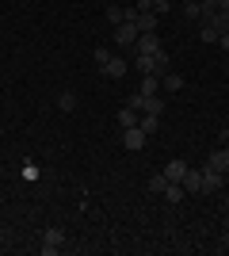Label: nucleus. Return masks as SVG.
Wrapping results in <instances>:
<instances>
[{
	"label": "nucleus",
	"instance_id": "19",
	"mask_svg": "<svg viewBox=\"0 0 229 256\" xmlns=\"http://www.w3.org/2000/svg\"><path fill=\"white\" fill-rule=\"evenodd\" d=\"M57 107H61V111H73L76 107V92H61V96H57Z\"/></svg>",
	"mask_w": 229,
	"mask_h": 256
},
{
	"label": "nucleus",
	"instance_id": "28",
	"mask_svg": "<svg viewBox=\"0 0 229 256\" xmlns=\"http://www.w3.org/2000/svg\"><path fill=\"white\" fill-rule=\"evenodd\" d=\"M226 210H229V195H226Z\"/></svg>",
	"mask_w": 229,
	"mask_h": 256
},
{
	"label": "nucleus",
	"instance_id": "24",
	"mask_svg": "<svg viewBox=\"0 0 229 256\" xmlns=\"http://www.w3.org/2000/svg\"><path fill=\"white\" fill-rule=\"evenodd\" d=\"M218 46H222V50L229 54V34H218Z\"/></svg>",
	"mask_w": 229,
	"mask_h": 256
},
{
	"label": "nucleus",
	"instance_id": "16",
	"mask_svg": "<svg viewBox=\"0 0 229 256\" xmlns=\"http://www.w3.org/2000/svg\"><path fill=\"white\" fill-rule=\"evenodd\" d=\"M138 126H142L145 134H157V126H161V115H142V118H138Z\"/></svg>",
	"mask_w": 229,
	"mask_h": 256
},
{
	"label": "nucleus",
	"instance_id": "6",
	"mask_svg": "<svg viewBox=\"0 0 229 256\" xmlns=\"http://www.w3.org/2000/svg\"><path fill=\"white\" fill-rule=\"evenodd\" d=\"M164 180H168V184H180V180H184V176H187V160H180V157H176V160H168V164H164Z\"/></svg>",
	"mask_w": 229,
	"mask_h": 256
},
{
	"label": "nucleus",
	"instance_id": "7",
	"mask_svg": "<svg viewBox=\"0 0 229 256\" xmlns=\"http://www.w3.org/2000/svg\"><path fill=\"white\" fill-rule=\"evenodd\" d=\"M134 23H138V31H157V27H161V16H157V12H138V16H134Z\"/></svg>",
	"mask_w": 229,
	"mask_h": 256
},
{
	"label": "nucleus",
	"instance_id": "17",
	"mask_svg": "<svg viewBox=\"0 0 229 256\" xmlns=\"http://www.w3.org/2000/svg\"><path fill=\"white\" fill-rule=\"evenodd\" d=\"M145 188H149L153 195H161L164 188H168V180H164V172H157V176H149V184H145Z\"/></svg>",
	"mask_w": 229,
	"mask_h": 256
},
{
	"label": "nucleus",
	"instance_id": "3",
	"mask_svg": "<svg viewBox=\"0 0 229 256\" xmlns=\"http://www.w3.org/2000/svg\"><path fill=\"white\" fill-rule=\"evenodd\" d=\"M61 245H65V230H61V226H50V230L42 234V252H46V256H54Z\"/></svg>",
	"mask_w": 229,
	"mask_h": 256
},
{
	"label": "nucleus",
	"instance_id": "27",
	"mask_svg": "<svg viewBox=\"0 0 229 256\" xmlns=\"http://www.w3.org/2000/svg\"><path fill=\"white\" fill-rule=\"evenodd\" d=\"M0 248H4V234H0Z\"/></svg>",
	"mask_w": 229,
	"mask_h": 256
},
{
	"label": "nucleus",
	"instance_id": "30",
	"mask_svg": "<svg viewBox=\"0 0 229 256\" xmlns=\"http://www.w3.org/2000/svg\"><path fill=\"white\" fill-rule=\"evenodd\" d=\"M222 150H226V153H229V146H222Z\"/></svg>",
	"mask_w": 229,
	"mask_h": 256
},
{
	"label": "nucleus",
	"instance_id": "29",
	"mask_svg": "<svg viewBox=\"0 0 229 256\" xmlns=\"http://www.w3.org/2000/svg\"><path fill=\"white\" fill-rule=\"evenodd\" d=\"M226 188H229V172H226Z\"/></svg>",
	"mask_w": 229,
	"mask_h": 256
},
{
	"label": "nucleus",
	"instance_id": "10",
	"mask_svg": "<svg viewBox=\"0 0 229 256\" xmlns=\"http://www.w3.org/2000/svg\"><path fill=\"white\" fill-rule=\"evenodd\" d=\"M207 164H210V168H218V172H229V153L226 150H214L207 157Z\"/></svg>",
	"mask_w": 229,
	"mask_h": 256
},
{
	"label": "nucleus",
	"instance_id": "21",
	"mask_svg": "<svg viewBox=\"0 0 229 256\" xmlns=\"http://www.w3.org/2000/svg\"><path fill=\"white\" fill-rule=\"evenodd\" d=\"M199 38H203V42H218V31H214V27L203 20V31H199Z\"/></svg>",
	"mask_w": 229,
	"mask_h": 256
},
{
	"label": "nucleus",
	"instance_id": "11",
	"mask_svg": "<svg viewBox=\"0 0 229 256\" xmlns=\"http://www.w3.org/2000/svg\"><path fill=\"white\" fill-rule=\"evenodd\" d=\"M138 92H145V96H161V76L145 73V76H142V88H138Z\"/></svg>",
	"mask_w": 229,
	"mask_h": 256
},
{
	"label": "nucleus",
	"instance_id": "4",
	"mask_svg": "<svg viewBox=\"0 0 229 256\" xmlns=\"http://www.w3.org/2000/svg\"><path fill=\"white\" fill-rule=\"evenodd\" d=\"M145 138H149V134H145L142 126H126L122 130V146H126V150H145Z\"/></svg>",
	"mask_w": 229,
	"mask_h": 256
},
{
	"label": "nucleus",
	"instance_id": "2",
	"mask_svg": "<svg viewBox=\"0 0 229 256\" xmlns=\"http://www.w3.org/2000/svg\"><path fill=\"white\" fill-rule=\"evenodd\" d=\"M138 34H142V31H138V23L122 20L119 27H115V46H134V42H138Z\"/></svg>",
	"mask_w": 229,
	"mask_h": 256
},
{
	"label": "nucleus",
	"instance_id": "32",
	"mask_svg": "<svg viewBox=\"0 0 229 256\" xmlns=\"http://www.w3.org/2000/svg\"><path fill=\"white\" fill-rule=\"evenodd\" d=\"M226 134H229V126H226Z\"/></svg>",
	"mask_w": 229,
	"mask_h": 256
},
{
	"label": "nucleus",
	"instance_id": "31",
	"mask_svg": "<svg viewBox=\"0 0 229 256\" xmlns=\"http://www.w3.org/2000/svg\"><path fill=\"white\" fill-rule=\"evenodd\" d=\"M180 4H187V0H180Z\"/></svg>",
	"mask_w": 229,
	"mask_h": 256
},
{
	"label": "nucleus",
	"instance_id": "14",
	"mask_svg": "<svg viewBox=\"0 0 229 256\" xmlns=\"http://www.w3.org/2000/svg\"><path fill=\"white\" fill-rule=\"evenodd\" d=\"M138 118H142V111H134V107H122L119 111V126L126 130V126H138Z\"/></svg>",
	"mask_w": 229,
	"mask_h": 256
},
{
	"label": "nucleus",
	"instance_id": "33",
	"mask_svg": "<svg viewBox=\"0 0 229 256\" xmlns=\"http://www.w3.org/2000/svg\"><path fill=\"white\" fill-rule=\"evenodd\" d=\"M226 76H229V69H226Z\"/></svg>",
	"mask_w": 229,
	"mask_h": 256
},
{
	"label": "nucleus",
	"instance_id": "15",
	"mask_svg": "<svg viewBox=\"0 0 229 256\" xmlns=\"http://www.w3.org/2000/svg\"><path fill=\"white\" fill-rule=\"evenodd\" d=\"M161 195H164V199H168V203H180V199H184L187 192H184V184H168V188H164Z\"/></svg>",
	"mask_w": 229,
	"mask_h": 256
},
{
	"label": "nucleus",
	"instance_id": "12",
	"mask_svg": "<svg viewBox=\"0 0 229 256\" xmlns=\"http://www.w3.org/2000/svg\"><path fill=\"white\" fill-rule=\"evenodd\" d=\"M161 88H164V92H180V88H184V76H180V73H172V69H168V73L161 76Z\"/></svg>",
	"mask_w": 229,
	"mask_h": 256
},
{
	"label": "nucleus",
	"instance_id": "13",
	"mask_svg": "<svg viewBox=\"0 0 229 256\" xmlns=\"http://www.w3.org/2000/svg\"><path fill=\"white\" fill-rule=\"evenodd\" d=\"M207 23H210V27H214L218 34H229V12H214Z\"/></svg>",
	"mask_w": 229,
	"mask_h": 256
},
{
	"label": "nucleus",
	"instance_id": "25",
	"mask_svg": "<svg viewBox=\"0 0 229 256\" xmlns=\"http://www.w3.org/2000/svg\"><path fill=\"white\" fill-rule=\"evenodd\" d=\"M218 12H229V0H218Z\"/></svg>",
	"mask_w": 229,
	"mask_h": 256
},
{
	"label": "nucleus",
	"instance_id": "8",
	"mask_svg": "<svg viewBox=\"0 0 229 256\" xmlns=\"http://www.w3.org/2000/svg\"><path fill=\"white\" fill-rule=\"evenodd\" d=\"M180 184H184V192H203V168H187V176H184V180H180Z\"/></svg>",
	"mask_w": 229,
	"mask_h": 256
},
{
	"label": "nucleus",
	"instance_id": "20",
	"mask_svg": "<svg viewBox=\"0 0 229 256\" xmlns=\"http://www.w3.org/2000/svg\"><path fill=\"white\" fill-rule=\"evenodd\" d=\"M184 16H187V20H203V8H199V0H187V4H184Z\"/></svg>",
	"mask_w": 229,
	"mask_h": 256
},
{
	"label": "nucleus",
	"instance_id": "22",
	"mask_svg": "<svg viewBox=\"0 0 229 256\" xmlns=\"http://www.w3.org/2000/svg\"><path fill=\"white\" fill-rule=\"evenodd\" d=\"M168 8H172V0H153V12H157V16H168Z\"/></svg>",
	"mask_w": 229,
	"mask_h": 256
},
{
	"label": "nucleus",
	"instance_id": "9",
	"mask_svg": "<svg viewBox=\"0 0 229 256\" xmlns=\"http://www.w3.org/2000/svg\"><path fill=\"white\" fill-rule=\"evenodd\" d=\"M126 69H130V65L122 62V58H111V62L103 65V76H115V80H119V76H126Z\"/></svg>",
	"mask_w": 229,
	"mask_h": 256
},
{
	"label": "nucleus",
	"instance_id": "26",
	"mask_svg": "<svg viewBox=\"0 0 229 256\" xmlns=\"http://www.w3.org/2000/svg\"><path fill=\"white\" fill-rule=\"evenodd\" d=\"M226 248H229V226H226Z\"/></svg>",
	"mask_w": 229,
	"mask_h": 256
},
{
	"label": "nucleus",
	"instance_id": "18",
	"mask_svg": "<svg viewBox=\"0 0 229 256\" xmlns=\"http://www.w3.org/2000/svg\"><path fill=\"white\" fill-rule=\"evenodd\" d=\"M107 20H111V27H119V23L126 20V8H119V4H111V8H107Z\"/></svg>",
	"mask_w": 229,
	"mask_h": 256
},
{
	"label": "nucleus",
	"instance_id": "23",
	"mask_svg": "<svg viewBox=\"0 0 229 256\" xmlns=\"http://www.w3.org/2000/svg\"><path fill=\"white\" fill-rule=\"evenodd\" d=\"M96 62H99V69L111 62V50H107V46H99V50H96Z\"/></svg>",
	"mask_w": 229,
	"mask_h": 256
},
{
	"label": "nucleus",
	"instance_id": "5",
	"mask_svg": "<svg viewBox=\"0 0 229 256\" xmlns=\"http://www.w3.org/2000/svg\"><path fill=\"white\" fill-rule=\"evenodd\" d=\"M218 188H226V172L203 164V192H218Z\"/></svg>",
	"mask_w": 229,
	"mask_h": 256
},
{
	"label": "nucleus",
	"instance_id": "1",
	"mask_svg": "<svg viewBox=\"0 0 229 256\" xmlns=\"http://www.w3.org/2000/svg\"><path fill=\"white\" fill-rule=\"evenodd\" d=\"M164 46H161V34L157 31H145V34H138V42H134V54L138 58H153V54H161Z\"/></svg>",
	"mask_w": 229,
	"mask_h": 256
}]
</instances>
